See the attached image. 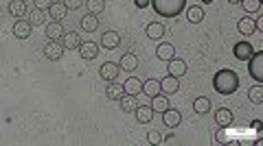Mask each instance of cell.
<instances>
[{
    "label": "cell",
    "mask_w": 263,
    "mask_h": 146,
    "mask_svg": "<svg viewBox=\"0 0 263 146\" xmlns=\"http://www.w3.org/2000/svg\"><path fill=\"white\" fill-rule=\"evenodd\" d=\"M53 4V0H35V9H42V11H46Z\"/></svg>",
    "instance_id": "cell-38"
},
{
    "label": "cell",
    "mask_w": 263,
    "mask_h": 146,
    "mask_svg": "<svg viewBox=\"0 0 263 146\" xmlns=\"http://www.w3.org/2000/svg\"><path fill=\"white\" fill-rule=\"evenodd\" d=\"M46 11H49V16L53 18V22H62L66 18V14H68V9H66L64 2H53Z\"/></svg>",
    "instance_id": "cell-22"
},
{
    "label": "cell",
    "mask_w": 263,
    "mask_h": 146,
    "mask_svg": "<svg viewBox=\"0 0 263 146\" xmlns=\"http://www.w3.org/2000/svg\"><path fill=\"white\" fill-rule=\"evenodd\" d=\"M160 92H163L165 96H171V94H176L178 90H180V78H176V76H171V74H167L165 78H160Z\"/></svg>",
    "instance_id": "cell-8"
},
{
    "label": "cell",
    "mask_w": 263,
    "mask_h": 146,
    "mask_svg": "<svg viewBox=\"0 0 263 146\" xmlns=\"http://www.w3.org/2000/svg\"><path fill=\"white\" fill-rule=\"evenodd\" d=\"M163 122H165L167 126H169V129H176V126L182 122V114L178 112V109L167 107L165 112H163Z\"/></svg>",
    "instance_id": "cell-13"
},
{
    "label": "cell",
    "mask_w": 263,
    "mask_h": 146,
    "mask_svg": "<svg viewBox=\"0 0 263 146\" xmlns=\"http://www.w3.org/2000/svg\"><path fill=\"white\" fill-rule=\"evenodd\" d=\"M79 24H81V28H83L86 33H92V31H97V28H99V18L92 16V14H86V16H83L81 20H79Z\"/></svg>",
    "instance_id": "cell-27"
},
{
    "label": "cell",
    "mask_w": 263,
    "mask_h": 146,
    "mask_svg": "<svg viewBox=\"0 0 263 146\" xmlns=\"http://www.w3.org/2000/svg\"><path fill=\"white\" fill-rule=\"evenodd\" d=\"M139 66H141V59L136 52H123L121 62H118V68L123 72H134V70H139Z\"/></svg>",
    "instance_id": "cell-6"
},
{
    "label": "cell",
    "mask_w": 263,
    "mask_h": 146,
    "mask_svg": "<svg viewBox=\"0 0 263 146\" xmlns=\"http://www.w3.org/2000/svg\"><path fill=\"white\" fill-rule=\"evenodd\" d=\"M239 4L243 7L246 14H259L261 11V0H241Z\"/></svg>",
    "instance_id": "cell-34"
},
{
    "label": "cell",
    "mask_w": 263,
    "mask_h": 146,
    "mask_svg": "<svg viewBox=\"0 0 263 146\" xmlns=\"http://www.w3.org/2000/svg\"><path fill=\"white\" fill-rule=\"evenodd\" d=\"M64 26H62V22H49L46 24V28H44V35L49 38L51 42H57V40H62V35H64Z\"/></svg>",
    "instance_id": "cell-18"
},
{
    "label": "cell",
    "mask_w": 263,
    "mask_h": 146,
    "mask_svg": "<svg viewBox=\"0 0 263 146\" xmlns=\"http://www.w3.org/2000/svg\"><path fill=\"white\" fill-rule=\"evenodd\" d=\"M147 142L152 146H158V144L165 142V138H163V133H160V131H149L147 133Z\"/></svg>",
    "instance_id": "cell-35"
},
{
    "label": "cell",
    "mask_w": 263,
    "mask_h": 146,
    "mask_svg": "<svg viewBox=\"0 0 263 146\" xmlns=\"http://www.w3.org/2000/svg\"><path fill=\"white\" fill-rule=\"evenodd\" d=\"M213 90L217 94H222V96L235 94L237 90H239V76H237V72L230 70V68L215 72V76H213Z\"/></svg>",
    "instance_id": "cell-1"
},
{
    "label": "cell",
    "mask_w": 263,
    "mask_h": 146,
    "mask_svg": "<svg viewBox=\"0 0 263 146\" xmlns=\"http://www.w3.org/2000/svg\"><path fill=\"white\" fill-rule=\"evenodd\" d=\"M149 107L154 109V114H163L167 107H169V98H167L165 94H156L152 96V102H149Z\"/></svg>",
    "instance_id": "cell-25"
},
{
    "label": "cell",
    "mask_w": 263,
    "mask_h": 146,
    "mask_svg": "<svg viewBox=\"0 0 263 146\" xmlns=\"http://www.w3.org/2000/svg\"><path fill=\"white\" fill-rule=\"evenodd\" d=\"M31 33H33L31 22H29V20H16V24H14V35H16L18 40H29V38H31Z\"/></svg>",
    "instance_id": "cell-12"
},
{
    "label": "cell",
    "mask_w": 263,
    "mask_h": 146,
    "mask_svg": "<svg viewBox=\"0 0 263 146\" xmlns=\"http://www.w3.org/2000/svg\"><path fill=\"white\" fill-rule=\"evenodd\" d=\"M123 85H118L116 81H110L107 83V88H105V98L107 100H118L123 96Z\"/></svg>",
    "instance_id": "cell-28"
},
{
    "label": "cell",
    "mask_w": 263,
    "mask_h": 146,
    "mask_svg": "<svg viewBox=\"0 0 263 146\" xmlns=\"http://www.w3.org/2000/svg\"><path fill=\"white\" fill-rule=\"evenodd\" d=\"M118 44H121V35H118L116 31H105L103 35H101L99 46L105 48V50H114V48H118Z\"/></svg>",
    "instance_id": "cell-9"
},
{
    "label": "cell",
    "mask_w": 263,
    "mask_h": 146,
    "mask_svg": "<svg viewBox=\"0 0 263 146\" xmlns=\"http://www.w3.org/2000/svg\"><path fill=\"white\" fill-rule=\"evenodd\" d=\"M118 74H121V68H118V64H114V62H105L103 66L99 68V76L103 78V81H116L118 78Z\"/></svg>",
    "instance_id": "cell-5"
},
{
    "label": "cell",
    "mask_w": 263,
    "mask_h": 146,
    "mask_svg": "<svg viewBox=\"0 0 263 146\" xmlns=\"http://www.w3.org/2000/svg\"><path fill=\"white\" fill-rule=\"evenodd\" d=\"M118 100H121L123 114H134V109L139 107V102H136V96H132V94H123Z\"/></svg>",
    "instance_id": "cell-30"
},
{
    "label": "cell",
    "mask_w": 263,
    "mask_h": 146,
    "mask_svg": "<svg viewBox=\"0 0 263 146\" xmlns=\"http://www.w3.org/2000/svg\"><path fill=\"white\" fill-rule=\"evenodd\" d=\"M64 4H66V9L77 11V9H81L83 4H86V0H64Z\"/></svg>",
    "instance_id": "cell-37"
},
{
    "label": "cell",
    "mask_w": 263,
    "mask_h": 146,
    "mask_svg": "<svg viewBox=\"0 0 263 146\" xmlns=\"http://www.w3.org/2000/svg\"><path fill=\"white\" fill-rule=\"evenodd\" d=\"M88 4V14L92 16H101L105 11V0H86Z\"/></svg>",
    "instance_id": "cell-32"
},
{
    "label": "cell",
    "mask_w": 263,
    "mask_h": 146,
    "mask_svg": "<svg viewBox=\"0 0 263 146\" xmlns=\"http://www.w3.org/2000/svg\"><path fill=\"white\" fill-rule=\"evenodd\" d=\"M248 100L254 102V105H261L263 102V85L261 83H254L252 88L248 90Z\"/></svg>",
    "instance_id": "cell-31"
},
{
    "label": "cell",
    "mask_w": 263,
    "mask_h": 146,
    "mask_svg": "<svg viewBox=\"0 0 263 146\" xmlns=\"http://www.w3.org/2000/svg\"><path fill=\"white\" fill-rule=\"evenodd\" d=\"M211 107H213V102H211V98H206V96H197L193 100V112L197 116H206L211 112Z\"/></svg>",
    "instance_id": "cell-21"
},
{
    "label": "cell",
    "mask_w": 263,
    "mask_h": 146,
    "mask_svg": "<svg viewBox=\"0 0 263 146\" xmlns=\"http://www.w3.org/2000/svg\"><path fill=\"white\" fill-rule=\"evenodd\" d=\"M248 72L256 83L263 81V52H252V57L248 59Z\"/></svg>",
    "instance_id": "cell-3"
},
{
    "label": "cell",
    "mask_w": 263,
    "mask_h": 146,
    "mask_svg": "<svg viewBox=\"0 0 263 146\" xmlns=\"http://www.w3.org/2000/svg\"><path fill=\"white\" fill-rule=\"evenodd\" d=\"M141 88H143V81L136 76H129L127 81L123 83V92L125 94H132V96H139L141 94Z\"/></svg>",
    "instance_id": "cell-24"
},
{
    "label": "cell",
    "mask_w": 263,
    "mask_h": 146,
    "mask_svg": "<svg viewBox=\"0 0 263 146\" xmlns=\"http://www.w3.org/2000/svg\"><path fill=\"white\" fill-rule=\"evenodd\" d=\"M134 116H136V120H139L141 124H147V122H152L154 120V109L149 105H139L134 109Z\"/></svg>",
    "instance_id": "cell-20"
},
{
    "label": "cell",
    "mask_w": 263,
    "mask_h": 146,
    "mask_svg": "<svg viewBox=\"0 0 263 146\" xmlns=\"http://www.w3.org/2000/svg\"><path fill=\"white\" fill-rule=\"evenodd\" d=\"M160 18H178L187 9V0H149Z\"/></svg>",
    "instance_id": "cell-2"
},
{
    "label": "cell",
    "mask_w": 263,
    "mask_h": 146,
    "mask_svg": "<svg viewBox=\"0 0 263 146\" xmlns=\"http://www.w3.org/2000/svg\"><path fill=\"white\" fill-rule=\"evenodd\" d=\"M81 54V59H86V62H92V59H97L99 54V44H94V42H81V46L77 48Z\"/></svg>",
    "instance_id": "cell-11"
},
{
    "label": "cell",
    "mask_w": 263,
    "mask_h": 146,
    "mask_svg": "<svg viewBox=\"0 0 263 146\" xmlns=\"http://www.w3.org/2000/svg\"><path fill=\"white\" fill-rule=\"evenodd\" d=\"M232 112L228 107H219V109H215V122H217L219 126H226V129H228V126L232 124Z\"/></svg>",
    "instance_id": "cell-17"
},
{
    "label": "cell",
    "mask_w": 263,
    "mask_h": 146,
    "mask_svg": "<svg viewBox=\"0 0 263 146\" xmlns=\"http://www.w3.org/2000/svg\"><path fill=\"white\" fill-rule=\"evenodd\" d=\"M141 92L145 94V96H156L160 94V83H158V78H147V81H143V88H141Z\"/></svg>",
    "instance_id": "cell-26"
},
{
    "label": "cell",
    "mask_w": 263,
    "mask_h": 146,
    "mask_svg": "<svg viewBox=\"0 0 263 146\" xmlns=\"http://www.w3.org/2000/svg\"><path fill=\"white\" fill-rule=\"evenodd\" d=\"M237 31L241 35H252L256 31V22L254 18H241V20L237 22Z\"/></svg>",
    "instance_id": "cell-23"
},
{
    "label": "cell",
    "mask_w": 263,
    "mask_h": 146,
    "mask_svg": "<svg viewBox=\"0 0 263 146\" xmlns=\"http://www.w3.org/2000/svg\"><path fill=\"white\" fill-rule=\"evenodd\" d=\"M7 11L14 18H18V20H20V18H25L29 11H27V0H11L9 2V7H7Z\"/></svg>",
    "instance_id": "cell-19"
},
{
    "label": "cell",
    "mask_w": 263,
    "mask_h": 146,
    "mask_svg": "<svg viewBox=\"0 0 263 146\" xmlns=\"http://www.w3.org/2000/svg\"><path fill=\"white\" fill-rule=\"evenodd\" d=\"M187 20L191 24H200L202 20H204V9L200 7V4H193V7L187 9Z\"/></svg>",
    "instance_id": "cell-29"
},
{
    "label": "cell",
    "mask_w": 263,
    "mask_h": 146,
    "mask_svg": "<svg viewBox=\"0 0 263 146\" xmlns=\"http://www.w3.org/2000/svg\"><path fill=\"white\" fill-rule=\"evenodd\" d=\"M29 22H31V26H42V24L46 22V16L42 9H33L31 14H29Z\"/></svg>",
    "instance_id": "cell-33"
},
{
    "label": "cell",
    "mask_w": 263,
    "mask_h": 146,
    "mask_svg": "<svg viewBox=\"0 0 263 146\" xmlns=\"http://www.w3.org/2000/svg\"><path fill=\"white\" fill-rule=\"evenodd\" d=\"M81 42H83L81 35L75 33V31H68V33L62 35V46H64V50H75V48L81 46Z\"/></svg>",
    "instance_id": "cell-14"
},
{
    "label": "cell",
    "mask_w": 263,
    "mask_h": 146,
    "mask_svg": "<svg viewBox=\"0 0 263 146\" xmlns=\"http://www.w3.org/2000/svg\"><path fill=\"white\" fill-rule=\"evenodd\" d=\"M134 4L139 9H145V7H149V0H134Z\"/></svg>",
    "instance_id": "cell-39"
},
{
    "label": "cell",
    "mask_w": 263,
    "mask_h": 146,
    "mask_svg": "<svg viewBox=\"0 0 263 146\" xmlns=\"http://www.w3.org/2000/svg\"><path fill=\"white\" fill-rule=\"evenodd\" d=\"M167 70H169V74L176 76V78H180V76H184L189 72L187 62H184V59H178V57H173V59L167 62Z\"/></svg>",
    "instance_id": "cell-7"
},
{
    "label": "cell",
    "mask_w": 263,
    "mask_h": 146,
    "mask_svg": "<svg viewBox=\"0 0 263 146\" xmlns=\"http://www.w3.org/2000/svg\"><path fill=\"white\" fill-rule=\"evenodd\" d=\"M156 57H158V62H169V59L176 57V46L169 44V42H163V44H158Z\"/></svg>",
    "instance_id": "cell-16"
},
{
    "label": "cell",
    "mask_w": 263,
    "mask_h": 146,
    "mask_svg": "<svg viewBox=\"0 0 263 146\" xmlns=\"http://www.w3.org/2000/svg\"><path fill=\"white\" fill-rule=\"evenodd\" d=\"M204 2H211V0H204Z\"/></svg>",
    "instance_id": "cell-41"
},
{
    "label": "cell",
    "mask_w": 263,
    "mask_h": 146,
    "mask_svg": "<svg viewBox=\"0 0 263 146\" xmlns=\"http://www.w3.org/2000/svg\"><path fill=\"white\" fill-rule=\"evenodd\" d=\"M228 2H230V4H239V2H241V0H228Z\"/></svg>",
    "instance_id": "cell-40"
},
{
    "label": "cell",
    "mask_w": 263,
    "mask_h": 146,
    "mask_svg": "<svg viewBox=\"0 0 263 146\" xmlns=\"http://www.w3.org/2000/svg\"><path fill=\"white\" fill-rule=\"evenodd\" d=\"M165 24H160V22H149L147 26H145V35L149 40H154V42H158V40H163L165 38Z\"/></svg>",
    "instance_id": "cell-15"
},
{
    "label": "cell",
    "mask_w": 263,
    "mask_h": 146,
    "mask_svg": "<svg viewBox=\"0 0 263 146\" xmlns=\"http://www.w3.org/2000/svg\"><path fill=\"white\" fill-rule=\"evenodd\" d=\"M215 142L217 144H228V131H226V126H219V131L215 133Z\"/></svg>",
    "instance_id": "cell-36"
},
{
    "label": "cell",
    "mask_w": 263,
    "mask_h": 146,
    "mask_svg": "<svg viewBox=\"0 0 263 146\" xmlns=\"http://www.w3.org/2000/svg\"><path fill=\"white\" fill-rule=\"evenodd\" d=\"M62 54H64V46L59 44V42H51L49 40V44L44 46V57L49 59V62H59Z\"/></svg>",
    "instance_id": "cell-10"
},
{
    "label": "cell",
    "mask_w": 263,
    "mask_h": 146,
    "mask_svg": "<svg viewBox=\"0 0 263 146\" xmlns=\"http://www.w3.org/2000/svg\"><path fill=\"white\" fill-rule=\"evenodd\" d=\"M252 52H254V48L248 40H241V42H237V44L232 46V54H235L237 62H248V59L252 57Z\"/></svg>",
    "instance_id": "cell-4"
}]
</instances>
